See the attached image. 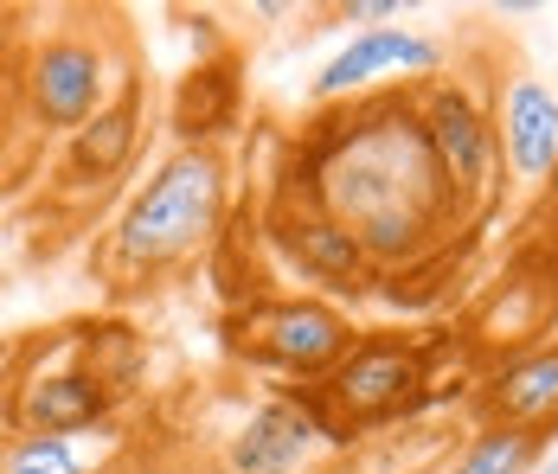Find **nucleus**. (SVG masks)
Segmentation results:
<instances>
[{
    "mask_svg": "<svg viewBox=\"0 0 558 474\" xmlns=\"http://www.w3.org/2000/svg\"><path fill=\"white\" fill-rule=\"evenodd\" d=\"M347 429H340L322 398H295V391H277L264 404H251L244 423L225 436V474H308V462L322 449H340Z\"/></svg>",
    "mask_w": 558,
    "mask_h": 474,
    "instance_id": "9",
    "label": "nucleus"
},
{
    "mask_svg": "<svg viewBox=\"0 0 558 474\" xmlns=\"http://www.w3.org/2000/svg\"><path fill=\"white\" fill-rule=\"evenodd\" d=\"M231 347L257 372L322 385L353 353V320L328 295H264L231 315Z\"/></svg>",
    "mask_w": 558,
    "mask_h": 474,
    "instance_id": "4",
    "label": "nucleus"
},
{
    "mask_svg": "<svg viewBox=\"0 0 558 474\" xmlns=\"http://www.w3.org/2000/svg\"><path fill=\"white\" fill-rule=\"evenodd\" d=\"M411 7L404 0H353L347 7V20H360V26H391V20H404Z\"/></svg>",
    "mask_w": 558,
    "mask_h": 474,
    "instance_id": "16",
    "label": "nucleus"
},
{
    "mask_svg": "<svg viewBox=\"0 0 558 474\" xmlns=\"http://www.w3.org/2000/svg\"><path fill=\"white\" fill-rule=\"evenodd\" d=\"M417 97V116H424V135L444 160V173L456 180L462 206L475 218L501 206L507 193V167H501V135H495V104H482V90L469 77H430L411 90Z\"/></svg>",
    "mask_w": 558,
    "mask_h": 474,
    "instance_id": "6",
    "label": "nucleus"
},
{
    "mask_svg": "<svg viewBox=\"0 0 558 474\" xmlns=\"http://www.w3.org/2000/svg\"><path fill=\"white\" fill-rule=\"evenodd\" d=\"M526 474H558V429L553 436H539V449H533V469Z\"/></svg>",
    "mask_w": 558,
    "mask_h": 474,
    "instance_id": "17",
    "label": "nucleus"
},
{
    "mask_svg": "<svg viewBox=\"0 0 558 474\" xmlns=\"http://www.w3.org/2000/svg\"><path fill=\"white\" fill-rule=\"evenodd\" d=\"M295 193L328 211L340 231H353L373 269L417 264L462 218H475L430 148L411 90L347 104V116L315 135L308 180H295Z\"/></svg>",
    "mask_w": 558,
    "mask_h": 474,
    "instance_id": "1",
    "label": "nucleus"
},
{
    "mask_svg": "<svg viewBox=\"0 0 558 474\" xmlns=\"http://www.w3.org/2000/svg\"><path fill=\"white\" fill-rule=\"evenodd\" d=\"M475 411L495 429H520V436H553L558 429V340H539L526 353H513L482 378Z\"/></svg>",
    "mask_w": 558,
    "mask_h": 474,
    "instance_id": "11",
    "label": "nucleus"
},
{
    "mask_svg": "<svg viewBox=\"0 0 558 474\" xmlns=\"http://www.w3.org/2000/svg\"><path fill=\"white\" fill-rule=\"evenodd\" d=\"M495 135L501 167L520 193L558 186V90L539 71H501L495 84Z\"/></svg>",
    "mask_w": 558,
    "mask_h": 474,
    "instance_id": "10",
    "label": "nucleus"
},
{
    "mask_svg": "<svg viewBox=\"0 0 558 474\" xmlns=\"http://www.w3.org/2000/svg\"><path fill=\"white\" fill-rule=\"evenodd\" d=\"M231 211V160L213 142H180L142 173L129 206L116 211L104 269L116 282H148L168 269L193 264L225 231Z\"/></svg>",
    "mask_w": 558,
    "mask_h": 474,
    "instance_id": "2",
    "label": "nucleus"
},
{
    "mask_svg": "<svg viewBox=\"0 0 558 474\" xmlns=\"http://www.w3.org/2000/svg\"><path fill=\"white\" fill-rule=\"evenodd\" d=\"M277 244L302 264V276H315L328 289H366L373 282V257L360 251V238L340 231L335 218L322 206H308V199H295L277 218Z\"/></svg>",
    "mask_w": 558,
    "mask_h": 474,
    "instance_id": "12",
    "label": "nucleus"
},
{
    "mask_svg": "<svg viewBox=\"0 0 558 474\" xmlns=\"http://www.w3.org/2000/svg\"><path fill=\"white\" fill-rule=\"evenodd\" d=\"M444 71H449V46L437 33H424V26H360L328 52L308 97L315 104H366V97H386V90H417Z\"/></svg>",
    "mask_w": 558,
    "mask_h": 474,
    "instance_id": "7",
    "label": "nucleus"
},
{
    "mask_svg": "<svg viewBox=\"0 0 558 474\" xmlns=\"http://www.w3.org/2000/svg\"><path fill=\"white\" fill-rule=\"evenodd\" d=\"M533 436H520V429H495V423H482L456 455H449L444 474H526L533 469Z\"/></svg>",
    "mask_w": 558,
    "mask_h": 474,
    "instance_id": "15",
    "label": "nucleus"
},
{
    "mask_svg": "<svg viewBox=\"0 0 558 474\" xmlns=\"http://www.w3.org/2000/svg\"><path fill=\"white\" fill-rule=\"evenodd\" d=\"M322 411L353 436V429H379V423L411 417L430 398V353L411 333H373L353 340V353L322 378Z\"/></svg>",
    "mask_w": 558,
    "mask_h": 474,
    "instance_id": "5",
    "label": "nucleus"
},
{
    "mask_svg": "<svg viewBox=\"0 0 558 474\" xmlns=\"http://www.w3.org/2000/svg\"><path fill=\"white\" fill-rule=\"evenodd\" d=\"M135 142H142V90L122 84L110 97V109H104L97 122H84V129L64 142L58 180H64V186H104V180H116V173L135 160Z\"/></svg>",
    "mask_w": 558,
    "mask_h": 474,
    "instance_id": "13",
    "label": "nucleus"
},
{
    "mask_svg": "<svg viewBox=\"0 0 558 474\" xmlns=\"http://www.w3.org/2000/svg\"><path fill=\"white\" fill-rule=\"evenodd\" d=\"M116 411V385L97 366V327H64L52 347H26V360L7 378L0 423L7 436H64V429H97Z\"/></svg>",
    "mask_w": 558,
    "mask_h": 474,
    "instance_id": "3",
    "label": "nucleus"
},
{
    "mask_svg": "<svg viewBox=\"0 0 558 474\" xmlns=\"http://www.w3.org/2000/svg\"><path fill=\"white\" fill-rule=\"evenodd\" d=\"M110 58L97 33H52L39 52L26 58V116L46 135H77L84 122H97L110 109Z\"/></svg>",
    "mask_w": 558,
    "mask_h": 474,
    "instance_id": "8",
    "label": "nucleus"
},
{
    "mask_svg": "<svg viewBox=\"0 0 558 474\" xmlns=\"http://www.w3.org/2000/svg\"><path fill=\"white\" fill-rule=\"evenodd\" d=\"M116 423L97 429H64V436H0V474H110Z\"/></svg>",
    "mask_w": 558,
    "mask_h": 474,
    "instance_id": "14",
    "label": "nucleus"
}]
</instances>
